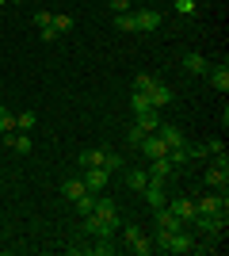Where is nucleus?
I'll list each match as a JSON object with an SVG mask.
<instances>
[{"label": "nucleus", "mask_w": 229, "mask_h": 256, "mask_svg": "<svg viewBox=\"0 0 229 256\" xmlns=\"http://www.w3.org/2000/svg\"><path fill=\"white\" fill-rule=\"evenodd\" d=\"M122 234H126V241H138V237H142V230H138V226H126Z\"/></svg>", "instance_id": "35"}, {"label": "nucleus", "mask_w": 229, "mask_h": 256, "mask_svg": "<svg viewBox=\"0 0 229 256\" xmlns=\"http://www.w3.org/2000/svg\"><path fill=\"white\" fill-rule=\"evenodd\" d=\"M172 8H176V16H195V12H199V0H176Z\"/></svg>", "instance_id": "28"}, {"label": "nucleus", "mask_w": 229, "mask_h": 256, "mask_svg": "<svg viewBox=\"0 0 229 256\" xmlns=\"http://www.w3.org/2000/svg\"><path fill=\"white\" fill-rule=\"evenodd\" d=\"M164 206H168V210H172L176 218H184L187 226L195 222V214H199V210H195V195H172V199H168Z\"/></svg>", "instance_id": "4"}, {"label": "nucleus", "mask_w": 229, "mask_h": 256, "mask_svg": "<svg viewBox=\"0 0 229 256\" xmlns=\"http://www.w3.org/2000/svg\"><path fill=\"white\" fill-rule=\"evenodd\" d=\"M138 126H142L145 134H153V130L161 126V111H157V107H149V111H142V115H138Z\"/></svg>", "instance_id": "16"}, {"label": "nucleus", "mask_w": 229, "mask_h": 256, "mask_svg": "<svg viewBox=\"0 0 229 256\" xmlns=\"http://www.w3.org/2000/svg\"><path fill=\"white\" fill-rule=\"evenodd\" d=\"M145 176H149V180H157V184H164V180H176V176H180V168H176L168 157H153L149 168H145Z\"/></svg>", "instance_id": "5"}, {"label": "nucleus", "mask_w": 229, "mask_h": 256, "mask_svg": "<svg viewBox=\"0 0 229 256\" xmlns=\"http://www.w3.org/2000/svg\"><path fill=\"white\" fill-rule=\"evenodd\" d=\"M203 150H207V153H222V150H226V146H222V138H210L207 146H203Z\"/></svg>", "instance_id": "34"}, {"label": "nucleus", "mask_w": 229, "mask_h": 256, "mask_svg": "<svg viewBox=\"0 0 229 256\" xmlns=\"http://www.w3.org/2000/svg\"><path fill=\"white\" fill-rule=\"evenodd\" d=\"M203 184H207L210 192H226V184H229V168H218V164H210L207 176H203Z\"/></svg>", "instance_id": "11"}, {"label": "nucleus", "mask_w": 229, "mask_h": 256, "mask_svg": "<svg viewBox=\"0 0 229 256\" xmlns=\"http://www.w3.org/2000/svg\"><path fill=\"white\" fill-rule=\"evenodd\" d=\"M92 214H99V218H119V203H115V199H107V195L99 192V195H96V206H92Z\"/></svg>", "instance_id": "14"}, {"label": "nucleus", "mask_w": 229, "mask_h": 256, "mask_svg": "<svg viewBox=\"0 0 229 256\" xmlns=\"http://www.w3.org/2000/svg\"><path fill=\"white\" fill-rule=\"evenodd\" d=\"M103 157H107V150H84L80 153V168H103Z\"/></svg>", "instance_id": "17"}, {"label": "nucleus", "mask_w": 229, "mask_h": 256, "mask_svg": "<svg viewBox=\"0 0 229 256\" xmlns=\"http://www.w3.org/2000/svg\"><path fill=\"white\" fill-rule=\"evenodd\" d=\"M103 168H107L111 176H115V172H122V168H126V160H122V153H111V150H107V157H103Z\"/></svg>", "instance_id": "23"}, {"label": "nucleus", "mask_w": 229, "mask_h": 256, "mask_svg": "<svg viewBox=\"0 0 229 256\" xmlns=\"http://www.w3.org/2000/svg\"><path fill=\"white\" fill-rule=\"evenodd\" d=\"M130 248H134V252H138V256H149L153 252V237H138V241H130Z\"/></svg>", "instance_id": "27"}, {"label": "nucleus", "mask_w": 229, "mask_h": 256, "mask_svg": "<svg viewBox=\"0 0 229 256\" xmlns=\"http://www.w3.org/2000/svg\"><path fill=\"white\" fill-rule=\"evenodd\" d=\"M184 69H187V73H199V76H207L210 62L203 58V54H187V58H184Z\"/></svg>", "instance_id": "15"}, {"label": "nucleus", "mask_w": 229, "mask_h": 256, "mask_svg": "<svg viewBox=\"0 0 229 256\" xmlns=\"http://www.w3.org/2000/svg\"><path fill=\"white\" fill-rule=\"evenodd\" d=\"M153 222H157V230H168V234H176V230H187V222H184V218H176L168 206L153 210Z\"/></svg>", "instance_id": "6"}, {"label": "nucleus", "mask_w": 229, "mask_h": 256, "mask_svg": "<svg viewBox=\"0 0 229 256\" xmlns=\"http://www.w3.org/2000/svg\"><path fill=\"white\" fill-rule=\"evenodd\" d=\"M191 226L207 237H226V214H195Z\"/></svg>", "instance_id": "1"}, {"label": "nucleus", "mask_w": 229, "mask_h": 256, "mask_svg": "<svg viewBox=\"0 0 229 256\" xmlns=\"http://www.w3.org/2000/svg\"><path fill=\"white\" fill-rule=\"evenodd\" d=\"M38 34H42V42H54V38H57V31H54V27H42Z\"/></svg>", "instance_id": "36"}, {"label": "nucleus", "mask_w": 229, "mask_h": 256, "mask_svg": "<svg viewBox=\"0 0 229 256\" xmlns=\"http://www.w3.org/2000/svg\"><path fill=\"white\" fill-rule=\"evenodd\" d=\"M157 134H161V142L164 146H168V150H176V146H184V130L176 126V122H161V126H157Z\"/></svg>", "instance_id": "9"}, {"label": "nucleus", "mask_w": 229, "mask_h": 256, "mask_svg": "<svg viewBox=\"0 0 229 256\" xmlns=\"http://www.w3.org/2000/svg\"><path fill=\"white\" fill-rule=\"evenodd\" d=\"M96 195H99V192H84L80 199H73V206H76L80 214H92V206H96Z\"/></svg>", "instance_id": "24"}, {"label": "nucleus", "mask_w": 229, "mask_h": 256, "mask_svg": "<svg viewBox=\"0 0 229 256\" xmlns=\"http://www.w3.org/2000/svg\"><path fill=\"white\" fill-rule=\"evenodd\" d=\"M34 27H38V31H42V27H54V12L38 8V16H34Z\"/></svg>", "instance_id": "31"}, {"label": "nucleus", "mask_w": 229, "mask_h": 256, "mask_svg": "<svg viewBox=\"0 0 229 256\" xmlns=\"http://www.w3.org/2000/svg\"><path fill=\"white\" fill-rule=\"evenodd\" d=\"M11 130H15V115L8 107H0V134H11Z\"/></svg>", "instance_id": "29"}, {"label": "nucleus", "mask_w": 229, "mask_h": 256, "mask_svg": "<svg viewBox=\"0 0 229 256\" xmlns=\"http://www.w3.org/2000/svg\"><path fill=\"white\" fill-rule=\"evenodd\" d=\"M207 76H210V84L218 88V92H229V65L226 62H222V65H210Z\"/></svg>", "instance_id": "13"}, {"label": "nucleus", "mask_w": 229, "mask_h": 256, "mask_svg": "<svg viewBox=\"0 0 229 256\" xmlns=\"http://www.w3.org/2000/svg\"><path fill=\"white\" fill-rule=\"evenodd\" d=\"M8 4H19V0H8Z\"/></svg>", "instance_id": "38"}, {"label": "nucleus", "mask_w": 229, "mask_h": 256, "mask_svg": "<svg viewBox=\"0 0 229 256\" xmlns=\"http://www.w3.org/2000/svg\"><path fill=\"white\" fill-rule=\"evenodd\" d=\"M80 180H84L88 192H103V188L111 184V172L107 168H84V172H80Z\"/></svg>", "instance_id": "7"}, {"label": "nucleus", "mask_w": 229, "mask_h": 256, "mask_svg": "<svg viewBox=\"0 0 229 256\" xmlns=\"http://www.w3.org/2000/svg\"><path fill=\"white\" fill-rule=\"evenodd\" d=\"M145 184H149L145 168H126V188H130V192H145Z\"/></svg>", "instance_id": "18"}, {"label": "nucleus", "mask_w": 229, "mask_h": 256, "mask_svg": "<svg viewBox=\"0 0 229 256\" xmlns=\"http://www.w3.org/2000/svg\"><path fill=\"white\" fill-rule=\"evenodd\" d=\"M54 31H57V34L73 31V16H54Z\"/></svg>", "instance_id": "32"}, {"label": "nucleus", "mask_w": 229, "mask_h": 256, "mask_svg": "<svg viewBox=\"0 0 229 256\" xmlns=\"http://www.w3.org/2000/svg\"><path fill=\"white\" fill-rule=\"evenodd\" d=\"M34 126H38V115H34V111H23V115H15V130H23V134H31Z\"/></svg>", "instance_id": "22"}, {"label": "nucleus", "mask_w": 229, "mask_h": 256, "mask_svg": "<svg viewBox=\"0 0 229 256\" xmlns=\"http://www.w3.org/2000/svg\"><path fill=\"white\" fill-rule=\"evenodd\" d=\"M84 192H88V188H84V180H65V184H61V195H65L69 203H73V199H80Z\"/></svg>", "instance_id": "21"}, {"label": "nucleus", "mask_w": 229, "mask_h": 256, "mask_svg": "<svg viewBox=\"0 0 229 256\" xmlns=\"http://www.w3.org/2000/svg\"><path fill=\"white\" fill-rule=\"evenodd\" d=\"M138 150H142V157H164V153H168V146H164L161 142V134H157V130H153V134H145L142 138V146H138Z\"/></svg>", "instance_id": "8"}, {"label": "nucleus", "mask_w": 229, "mask_h": 256, "mask_svg": "<svg viewBox=\"0 0 229 256\" xmlns=\"http://www.w3.org/2000/svg\"><path fill=\"white\" fill-rule=\"evenodd\" d=\"M115 27H119V31H138V20H134V12H119V16H115Z\"/></svg>", "instance_id": "25"}, {"label": "nucleus", "mask_w": 229, "mask_h": 256, "mask_svg": "<svg viewBox=\"0 0 229 256\" xmlns=\"http://www.w3.org/2000/svg\"><path fill=\"white\" fill-rule=\"evenodd\" d=\"M4 4H8V0H0V8H4Z\"/></svg>", "instance_id": "37"}, {"label": "nucleus", "mask_w": 229, "mask_h": 256, "mask_svg": "<svg viewBox=\"0 0 229 256\" xmlns=\"http://www.w3.org/2000/svg\"><path fill=\"white\" fill-rule=\"evenodd\" d=\"M229 199L226 192H207V195H195V210L199 214H226Z\"/></svg>", "instance_id": "2"}, {"label": "nucleus", "mask_w": 229, "mask_h": 256, "mask_svg": "<svg viewBox=\"0 0 229 256\" xmlns=\"http://www.w3.org/2000/svg\"><path fill=\"white\" fill-rule=\"evenodd\" d=\"M142 138H145V130L138 126V122H134V126L126 130V142H130V150H138V146H142Z\"/></svg>", "instance_id": "30"}, {"label": "nucleus", "mask_w": 229, "mask_h": 256, "mask_svg": "<svg viewBox=\"0 0 229 256\" xmlns=\"http://www.w3.org/2000/svg\"><path fill=\"white\" fill-rule=\"evenodd\" d=\"M168 104H172V92H168L164 84H157V88L149 92V107H157V111H161V107H168Z\"/></svg>", "instance_id": "19"}, {"label": "nucleus", "mask_w": 229, "mask_h": 256, "mask_svg": "<svg viewBox=\"0 0 229 256\" xmlns=\"http://www.w3.org/2000/svg\"><path fill=\"white\" fill-rule=\"evenodd\" d=\"M157 84H161V80H157L153 73H138V76H134V92H145V96H149Z\"/></svg>", "instance_id": "20"}, {"label": "nucleus", "mask_w": 229, "mask_h": 256, "mask_svg": "<svg viewBox=\"0 0 229 256\" xmlns=\"http://www.w3.org/2000/svg\"><path fill=\"white\" fill-rule=\"evenodd\" d=\"M122 226V218H99V214H84V230L92 237H111Z\"/></svg>", "instance_id": "3"}, {"label": "nucleus", "mask_w": 229, "mask_h": 256, "mask_svg": "<svg viewBox=\"0 0 229 256\" xmlns=\"http://www.w3.org/2000/svg\"><path fill=\"white\" fill-rule=\"evenodd\" d=\"M145 203H149V210H161L164 203H168V195H164V184H157V180H149L145 184Z\"/></svg>", "instance_id": "10"}, {"label": "nucleus", "mask_w": 229, "mask_h": 256, "mask_svg": "<svg viewBox=\"0 0 229 256\" xmlns=\"http://www.w3.org/2000/svg\"><path fill=\"white\" fill-rule=\"evenodd\" d=\"M107 4H111L115 16H119V12H134V0H107Z\"/></svg>", "instance_id": "33"}, {"label": "nucleus", "mask_w": 229, "mask_h": 256, "mask_svg": "<svg viewBox=\"0 0 229 256\" xmlns=\"http://www.w3.org/2000/svg\"><path fill=\"white\" fill-rule=\"evenodd\" d=\"M130 107H134V115L149 111V96H145V92H130Z\"/></svg>", "instance_id": "26"}, {"label": "nucleus", "mask_w": 229, "mask_h": 256, "mask_svg": "<svg viewBox=\"0 0 229 256\" xmlns=\"http://www.w3.org/2000/svg\"><path fill=\"white\" fill-rule=\"evenodd\" d=\"M134 20H138V31H157V27H161V12L138 8V12H134Z\"/></svg>", "instance_id": "12"}]
</instances>
